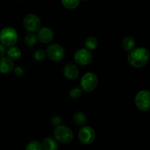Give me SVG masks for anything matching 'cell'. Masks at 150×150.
Listing matches in <instances>:
<instances>
[{"instance_id":"6da1fadb","label":"cell","mask_w":150,"mask_h":150,"mask_svg":"<svg viewBox=\"0 0 150 150\" xmlns=\"http://www.w3.org/2000/svg\"><path fill=\"white\" fill-rule=\"evenodd\" d=\"M149 59V52L144 47L133 48L128 52L127 60L130 65L134 67H142L146 65Z\"/></svg>"},{"instance_id":"7a4b0ae2","label":"cell","mask_w":150,"mask_h":150,"mask_svg":"<svg viewBox=\"0 0 150 150\" xmlns=\"http://www.w3.org/2000/svg\"><path fill=\"white\" fill-rule=\"evenodd\" d=\"M18 38L17 32L12 27H5L0 32V42L4 46L14 45L17 42Z\"/></svg>"},{"instance_id":"3957f363","label":"cell","mask_w":150,"mask_h":150,"mask_svg":"<svg viewBox=\"0 0 150 150\" xmlns=\"http://www.w3.org/2000/svg\"><path fill=\"white\" fill-rule=\"evenodd\" d=\"M98 83V76L92 72L85 73L81 80V89L86 92H91L96 89Z\"/></svg>"},{"instance_id":"277c9868","label":"cell","mask_w":150,"mask_h":150,"mask_svg":"<svg viewBox=\"0 0 150 150\" xmlns=\"http://www.w3.org/2000/svg\"><path fill=\"white\" fill-rule=\"evenodd\" d=\"M54 136L57 141L63 144H67L72 142L73 134L68 127L64 125H58L54 130Z\"/></svg>"},{"instance_id":"5b68a950","label":"cell","mask_w":150,"mask_h":150,"mask_svg":"<svg viewBox=\"0 0 150 150\" xmlns=\"http://www.w3.org/2000/svg\"><path fill=\"white\" fill-rule=\"evenodd\" d=\"M135 103L139 110L147 111L150 108V93L148 90H141L136 94Z\"/></svg>"},{"instance_id":"8992f818","label":"cell","mask_w":150,"mask_h":150,"mask_svg":"<svg viewBox=\"0 0 150 150\" xmlns=\"http://www.w3.org/2000/svg\"><path fill=\"white\" fill-rule=\"evenodd\" d=\"M41 26L40 19L35 14H29L23 19V26L29 32H36Z\"/></svg>"},{"instance_id":"52a82bcc","label":"cell","mask_w":150,"mask_h":150,"mask_svg":"<svg viewBox=\"0 0 150 150\" xmlns=\"http://www.w3.org/2000/svg\"><path fill=\"white\" fill-rule=\"evenodd\" d=\"M46 55L50 59L58 62L62 59L64 57V50L59 44H52L47 48Z\"/></svg>"},{"instance_id":"ba28073f","label":"cell","mask_w":150,"mask_h":150,"mask_svg":"<svg viewBox=\"0 0 150 150\" xmlns=\"http://www.w3.org/2000/svg\"><path fill=\"white\" fill-rule=\"evenodd\" d=\"M74 59L76 62L80 65H87L92 62V54L91 51L86 48H80L75 53Z\"/></svg>"},{"instance_id":"9c48e42d","label":"cell","mask_w":150,"mask_h":150,"mask_svg":"<svg viewBox=\"0 0 150 150\" xmlns=\"http://www.w3.org/2000/svg\"><path fill=\"white\" fill-rule=\"evenodd\" d=\"M79 139L83 144H90L95 139V133L93 128L89 126L81 127L79 132Z\"/></svg>"},{"instance_id":"30bf717a","label":"cell","mask_w":150,"mask_h":150,"mask_svg":"<svg viewBox=\"0 0 150 150\" xmlns=\"http://www.w3.org/2000/svg\"><path fill=\"white\" fill-rule=\"evenodd\" d=\"M36 36L40 42L42 43H48L54 38V32L48 27L40 28Z\"/></svg>"},{"instance_id":"8fae6325","label":"cell","mask_w":150,"mask_h":150,"mask_svg":"<svg viewBox=\"0 0 150 150\" xmlns=\"http://www.w3.org/2000/svg\"><path fill=\"white\" fill-rule=\"evenodd\" d=\"M63 74L69 80H76L79 76V70L74 64H67L63 68Z\"/></svg>"},{"instance_id":"7c38bea8","label":"cell","mask_w":150,"mask_h":150,"mask_svg":"<svg viewBox=\"0 0 150 150\" xmlns=\"http://www.w3.org/2000/svg\"><path fill=\"white\" fill-rule=\"evenodd\" d=\"M15 64L13 60L9 57H1L0 58V73H9L13 71Z\"/></svg>"},{"instance_id":"4fadbf2b","label":"cell","mask_w":150,"mask_h":150,"mask_svg":"<svg viewBox=\"0 0 150 150\" xmlns=\"http://www.w3.org/2000/svg\"><path fill=\"white\" fill-rule=\"evenodd\" d=\"M42 150H57L58 144L57 141L51 137L45 138L42 142Z\"/></svg>"},{"instance_id":"5bb4252c","label":"cell","mask_w":150,"mask_h":150,"mask_svg":"<svg viewBox=\"0 0 150 150\" xmlns=\"http://www.w3.org/2000/svg\"><path fill=\"white\" fill-rule=\"evenodd\" d=\"M136 42L133 37L127 36L123 39L122 40V47L126 52H130L131 50L134 48Z\"/></svg>"},{"instance_id":"9a60e30c","label":"cell","mask_w":150,"mask_h":150,"mask_svg":"<svg viewBox=\"0 0 150 150\" xmlns=\"http://www.w3.org/2000/svg\"><path fill=\"white\" fill-rule=\"evenodd\" d=\"M6 53L8 55L9 58L13 60L18 59L21 56V51L20 50V48L17 46H14V45L10 46Z\"/></svg>"},{"instance_id":"2e32d148","label":"cell","mask_w":150,"mask_h":150,"mask_svg":"<svg viewBox=\"0 0 150 150\" xmlns=\"http://www.w3.org/2000/svg\"><path fill=\"white\" fill-rule=\"evenodd\" d=\"M73 122L79 126H83L86 123V117L83 113L77 111L73 114Z\"/></svg>"},{"instance_id":"e0dca14e","label":"cell","mask_w":150,"mask_h":150,"mask_svg":"<svg viewBox=\"0 0 150 150\" xmlns=\"http://www.w3.org/2000/svg\"><path fill=\"white\" fill-rule=\"evenodd\" d=\"M98 45V41L95 37H89L84 41V46L89 51L96 49Z\"/></svg>"},{"instance_id":"ac0fdd59","label":"cell","mask_w":150,"mask_h":150,"mask_svg":"<svg viewBox=\"0 0 150 150\" xmlns=\"http://www.w3.org/2000/svg\"><path fill=\"white\" fill-rule=\"evenodd\" d=\"M37 41H38V38H37V36L33 34L32 32H29V34L25 36L24 38V42L25 44L26 45L29 47H32L34 45H36Z\"/></svg>"},{"instance_id":"d6986e66","label":"cell","mask_w":150,"mask_h":150,"mask_svg":"<svg viewBox=\"0 0 150 150\" xmlns=\"http://www.w3.org/2000/svg\"><path fill=\"white\" fill-rule=\"evenodd\" d=\"M61 1L62 5L68 10L76 9L80 3V0H61Z\"/></svg>"},{"instance_id":"ffe728a7","label":"cell","mask_w":150,"mask_h":150,"mask_svg":"<svg viewBox=\"0 0 150 150\" xmlns=\"http://www.w3.org/2000/svg\"><path fill=\"white\" fill-rule=\"evenodd\" d=\"M26 150H42V144L37 141H32L28 144Z\"/></svg>"},{"instance_id":"44dd1931","label":"cell","mask_w":150,"mask_h":150,"mask_svg":"<svg viewBox=\"0 0 150 150\" xmlns=\"http://www.w3.org/2000/svg\"><path fill=\"white\" fill-rule=\"evenodd\" d=\"M82 94H83V90L80 88H73V89H71L70 92V98H73V99H79L82 96Z\"/></svg>"},{"instance_id":"7402d4cb","label":"cell","mask_w":150,"mask_h":150,"mask_svg":"<svg viewBox=\"0 0 150 150\" xmlns=\"http://www.w3.org/2000/svg\"><path fill=\"white\" fill-rule=\"evenodd\" d=\"M46 53L43 49H38L35 51L33 54V57L36 61H42L45 58Z\"/></svg>"},{"instance_id":"603a6c76","label":"cell","mask_w":150,"mask_h":150,"mask_svg":"<svg viewBox=\"0 0 150 150\" xmlns=\"http://www.w3.org/2000/svg\"><path fill=\"white\" fill-rule=\"evenodd\" d=\"M61 122H62V119L61 117H59L57 115H54L51 119V122L52 123V125L54 126H58L61 124Z\"/></svg>"},{"instance_id":"cb8c5ba5","label":"cell","mask_w":150,"mask_h":150,"mask_svg":"<svg viewBox=\"0 0 150 150\" xmlns=\"http://www.w3.org/2000/svg\"><path fill=\"white\" fill-rule=\"evenodd\" d=\"M13 70H14L15 75H16L17 76H21L24 74V70L21 67H16V68L13 69Z\"/></svg>"},{"instance_id":"d4e9b609","label":"cell","mask_w":150,"mask_h":150,"mask_svg":"<svg viewBox=\"0 0 150 150\" xmlns=\"http://www.w3.org/2000/svg\"><path fill=\"white\" fill-rule=\"evenodd\" d=\"M6 52H7V51H6V48L5 47H4V45H3L2 44L0 43V58L4 57V56L5 55Z\"/></svg>"},{"instance_id":"484cf974","label":"cell","mask_w":150,"mask_h":150,"mask_svg":"<svg viewBox=\"0 0 150 150\" xmlns=\"http://www.w3.org/2000/svg\"><path fill=\"white\" fill-rule=\"evenodd\" d=\"M80 1H81V0H80ZM82 1H86V0H82Z\"/></svg>"}]
</instances>
